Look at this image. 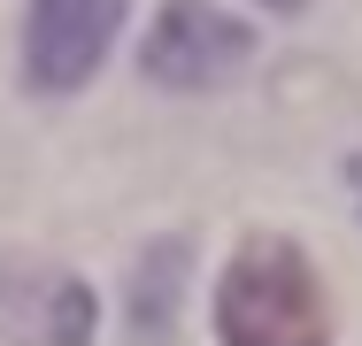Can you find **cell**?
<instances>
[{
	"mask_svg": "<svg viewBox=\"0 0 362 346\" xmlns=\"http://www.w3.org/2000/svg\"><path fill=\"white\" fill-rule=\"evenodd\" d=\"M177 292H185V239H162V246H146L139 285H132L139 346H162V339H170V323H177Z\"/></svg>",
	"mask_w": 362,
	"mask_h": 346,
	"instance_id": "cell-5",
	"label": "cell"
},
{
	"mask_svg": "<svg viewBox=\"0 0 362 346\" xmlns=\"http://www.w3.org/2000/svg\"><path fill=\"white\" fill-rule=\"evenodd\" d=\"M262 8H278V16H293V8H308V0H262Z\"/></svg>",
	"mask_w": 362,
	"mask_h": 346,
	"instance_id": "cell-6",
	"label": "cell"
},
{
	"mask_svg": "<svg viewBox=\"0 0 362 346\" xmlns=\"http://www.w3.org/2000/svg\"><path fill=\"white\" fill-rule=\"evenodd\" d=\"M116 31H124V0H31V23H23L31 93H77L108 62Z\"/></svg>",
	"mask_w": 362,
	"mask_h": 346,
	"instance_id": "cell-4",
	"label": "cell"
},
{
	"mask_svg": "<svg viewBox=\"0 0 362 346\" xmlns=\"http://www.w3.org/2000/svg\"><path fill=\"white\" fill-rule=\"evenodd\" d=\"M247 62H255V31L209 0H162V16L139 47V69L170 93H216Z\"/></svg>",
	"mask_w": 362,
	"mask_h": 346,
	"instance_id": "cell-2",
	"label": "cell"
},
{
	"mask_svg": "<svg viewBox=\"0 0 362 346\" xmlns=\"http://www.w3.org/2000/svg\"><path fill=\"white\" fill-rule=\"evenodd\" d=\"M223 346H332L324 285L293 239H247L216 285Z\"/></svg>",
	"mask_w": 362,
	"mask_h": 346,
	"instance_id": "cell-1",
	"label": "cell"
},
{
	"mask_svg": "<svg viewBox=\"0 0 362 346\" xmlns=\"http://www.w3.org/2000/svg\"><path fill=\"white\" fill-rule=\"evenodd\" d=\"M93 323H100V308H93V285L85 277H70L62 262H39V254L0 246V339L85 346Z\"/></svg>",
	"mask_w": 362,
	"mask_h": 346,
	"instance_id": "cell-3",
	"label": "cell"
},
{
	"mask_svg": "<svg viewBox=\"0 0 362 346\" xmlns=\"http://www.w3.org/2000/svg\"><path fill=\"white\" fill-rule=\"evenodd\" d=\"M347 177H355V201H362V154H355V162H347Z\"/></svg>",
	"mask_w": 362,
	"mask_h": 346,
	"instance_id": "cell-7",
	"label": "cell"
}]
</instances>
